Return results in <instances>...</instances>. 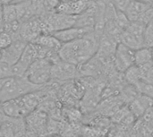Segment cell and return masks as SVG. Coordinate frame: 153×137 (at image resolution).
Instances as JSON below:
<instances>
[{
    "instance_id": "obj_30",
    "label": "cell",
    "mask_w": 153,
    "mask_h": 137,
    "mask_svg": "<svg viewBox=\"0 0 153 137\" xmlns=\"http://www.w3.org/2000/svg\"><path fill=\"white\" fill-rule=\"evenodd\" d=\"M152 57H153V48H152Z\"/></svg>"
},
{
    "instance_id": "obj_26",
    "label": "cell",
    "mask_w": 153,
    "mask_h": 137,
    "mask_svg": "<svg viewBox=\"0 0 153 137\" xmlns=\"http://www.w3.org/2000/svg\"><path fill=\"white\" fill-rule=\"evenodd\" d=\"M3 82H4V80H1V79H0V88H1V86H2V84H3Z\"/></svg>"
},
{
    "instance_id": "obj_27",
    "label": "cell",
    "mask_w": 153,
    "mask_h": 137,
    "mask_svg": "<svg viewBox=\"0 0 153 137\" xmlns=\"http://www.w3.org/2000/svg\"><path fill=\"white\" fill-rule=\"evenodd\" d=\"M0 137H5V136H4V135H3V134L0 132Z\"/></svg>"
},
{
    "instance_id": "obj_11",
    "label": "cell",
    "mask_w": 153,
    "mask_h": 137,
    "mask_svg": "<svg viewBox=\"0 0 153 137\" xmlns=\"http://www.w3.org/2000/svg\"><path fill=\"white\" fill-rule=\"evenodd\" d=\"M94 31L93 29L91 28H81V27H71L63 31H59L56 32L52 33V35L61 43H68L71 41H74L75 39H78L80 38L84 37L85 35Z\"/></svg>"
},
{
    "instance_id": "obj_24",
    "label": "cell",
    "mask_w": 153,
    "mask_h": 137,
    "mask_svg": "<svg viewBox=\"0 0 153 137\" xmlns=\"http://www.w3.org/2000/svg\"><path fill=\"white\" fill-rule=\"evenodd\" d=\"M76 0H59V4H66V3H71Z\"/></svg>"
},
{
    "instance_id": "obj_16",
    "label": "cell",
    "mask_w": 153,
    "mask_h": 137,
    "mask_svg": "<svg viewBox=\"0 0 153 137\" xmlns=\"http://www.w3.org/2000/svg\"><path fill=\"white\" fill-rule=\"evenodd\" d=\"M124 75L126 81L133 86H135L140 81L143 80L141 69L136 66H133L128 70H126L124 73Z\"/></svg>"
},
{
    "instance_id": "obj_13",
    "label": "cell",
    "mask_w": 153,
    "mask_h": 137,
    "mask_svg": "<svg viewBox=\"0 0 153 137\" xmlns=\"http://www.w3.org/2000/svg\"><path fill=\"white\" fill-rule=\"evenodd\" d=\"M153 106V100L139 94L130 104L129 109L134 117H142Z\"/></svg>"
},
{
    "instance_id": "obj_17",
    "label": "cell",
    "mask_w": 153,
    "mask_h": 137,
    "mask_svg": "<svg viewBox=\"0 0 153 137\" xmlns=\"http://www.w3.org/2000/svg\"><path fill=\"white\" fill-rule=\"evenodd\" d=\"M1 13H2V16H3L4 23L18 21L16 6L14 4H9L2 5Z\"/></svg>"
},
{
    "instance_id": "obj_14",
    "label": "cell",
    "mask_w": 153,
    "mask_h": 137,
    "mask_svg": "<svg viewBox=\"0 0 153 137\" xmlns=\"http://www.w3.org/2000/svg\"><path fill=\"white\" fill-rule=\"evenodd\" d=\"M153 64L152 49L149 47H143L135 50L134 54V66L139 68L146 67Z\"/></svg>"
},
{
    "instance_id": "obj_22",
    "label": "cell",
    "mask_w": 153,
    "mask_h": 137,
    "mask_svg": "<svg viewBox=\"0 0 153 137\" xmlns=\"http://www.w3.org/2000/svg\"><path fill=\"white\" fill-rule=\"evenodd\" d=\"M4 30V22L2 16V13L0 11V32H3Z\"/></svg>"
},
{
    "instance_id": "obj_9",
    "label": "cell",
    "mask_w": 153,
    "mask_h": 137,
    "mask_svg": "<svg viewBox=\"0 0 153 137\" xmlns=\"http://www.w3.org/2000/svg\"><path fill=\"white\" fill-rule=\"evenodd\" d=\"M27 44L28 43L22 39H13L12 43L6 48L0 51L1 60L10 66H13L19 61Z\"/></svg>"
},
{
    "instance_id": "obj_15",
    "label": "cell",
    "mask_w": 153,
    "mask_h": 137,
    "mask_svg": "<svg viewBox=\"0 0 153 137\" xmlns=\"http://www.w3.org/2000/svg\"><path fill=\"white\" fill-rule=\"evenodd\" d=\"M48 51H59L62 44L52 35V34H40L33 42Z\"/></svg>"
},
{
    "instance_id": "obj_31",
    "label": "cell",
    "mask_w": 153,
    "mask_h": 137,
    "mask_svg": "<svg viewBox=\"0 0 153 137\" xmlns=\"http://www.w3.org/2000/svg\"><path fill=\"white\" fill-rule=\"evenodd\" d=\"M0 4H1V0H0Z\"/></svg>"
},
{
    "instance_id": "obj_8",
    "label": "cell",
    "mask_w": 153,
    "mask_h": 137,
    "mask_svg": "<svg viewBox=\"0 0 153 137\" xmlns=\"http://www.w3.org/2000/svg\"><path fill=\"white\" fill-rule=\"evenodd\" d=\"M25 124L29 130L35 136L48 134V115L45 111L37 109L25 118Z\"/></svg>"
},
{
    "instance_id": "obj_18",
    "label": "cell",
    "mask_w": 153,
    "mask_h": 137,
    "mask_svg": "<svg viewBox=\"0 0 153 137\" xmlns=\"http://www.w3.org/2000/svg\"><path fill=\"white\" fill-rule=\"evenodd\" d=\"M134 87L139 94L149 97L153 100V83L142 80Z\"/></svg>"
},
{
    "instance_id": "obj_28",
    "label": "cell",
    "mask_w": 153,
    "mask_h": 137,
    "mask_svg": "<svg viewBox=\"0 0 153 137\" xmlns=\"http://www.w3.org/2000/svg\"><path fill=\"white\" fill-rule=\"evenodd\" d=\"M20 1H26V0H16L14 3H16V2H20Z\"/></svg>"
},
{
    "instance_id": "obj_6",
    "label": "cell",
    "mask_w": 153,
    "mask_h": 137,
    "mask_svg": "<svg viewBox=\"0 0 153 137\" xmlns=\"http://www.w3.org/2000/svg\"><path fill=\"white\" fill-rule=\"evenodd\" d=\"M80 77L79 67L70 63L60 60L51 66V81L65 83Z\"/></svg>"
},
{
    "instance_id": "obj_19",
    "label": "cell",
    "mask_w": 153,
    "mask_h": 137,
    "mask_svg": "<svg viewBox=\"0 0 153 137\" xmlns=\"http://www.w3.org/2000/svg\"><path fill=\"white\" fill-rule=\"evenodd\" d=\"M10 77H13L12 66L0 60V79L4 80Z\"/></svg>"
},
{
    "instance_id": "obj_7",
    "label": "cell",
    "mask_w": 153,
    "mask_h": 137,
    "mask_svg": "<svg viewBox=\"0 0 153 137\" xmlns=\"http://www.w3.org/2000/svg\"><path fill=\"white\" fill-rule=\"evenodd\" d=\"M134 54L135 50H133L122 43H118L112 60L115 70L124 74L126 70L134 66Z\"/></svg>"
},
{
    "instance_id": "obj_5",
    "label": "cell",
    "mask_w": 153,
    "mask_h": 137,
    "mask_svg": "<svg viewBox=\"0 0 153 137\" xmlns=\"http://www.w3.org/2000/svg\"><path fill=\"white\" fill-rule=\"evenodd\" d=\"M51 66L52 64L46 58L37 59L29 67L24 77L31 83L43 87L51 82Z\"/></svg>"
},
{
    "instance_id": "obj_25",
    "label": "cell",
    "mask_w": 153,
    "mask_h": 137,
    "mask_svg": "<svg viewBox=\"0 0 153 137\" xmlns=\"http://www.w3.org/2000/svg\"><path fill=\"white\" fill-rule=\"evenodd\" d=\"M137 1L144 2V3H147V4H153V0H137Z\"/></svg>"
},
{
    "instance_id": "obj_23",
    "label": "cell",
    "mask_w": 153,
    "mask_h": 137,
    "mask_svg": "<svg viewBox=\"0 0 153 137\" xmlns=\"http://www.w3.org/2000/svg\"><path fill=\"white\" fill-rule=\"evenodd\" d=\"M16 0H1V4L2 5L4 4H13Z\"/></svg>"
},
{
    "instance_id": "obj_3",
    "label": "cell",
    "mask_w": 153,
    "mask_h": 137,
    "mask_svg": "<svg viewBox=\"0 0 153 137\" xmlns=\"http://www.w3.org/2000/svg\"><path fill=\"white\" fill-rule=\"evenodd\" d=\"M41 22L42 33L52 34L75 26L77 16L57 13L56 11L47 13L39 18Z\"/></svg>"
},
{
    "instance_id": "obj_4",
    "label": "cell",
    "mask_w": 153,
    "mask_h": 137,
    "mask_svg": "<svg viewBox=\"0 0 153 137\" xmlns=\"http://www.w3.org/2000/svg\"><path fill=\"white\" fill-rule=\"evenodd\" d=\"M147 25L140 22H131L129 25L122 31L119 43L132 48L140 49L145 47V31Z\"/></svg>"
},
{
    "instance_id": "obj_21",
    "label": "cell",
    "mask_w": 153,
    "mask_h": 137,
    "mask_svg": "<svg viewBox=\"0 0 153 137\" xmlns=\"http://www.w3.org/2000/svg\"><path fill=\"white\" fill-rule=\"evenodd\" d=\"M112 2H113V4H114L115 8L117 11L125 12L126 7L130 4L131 0H112Z\"/></svg>"
},
{
    "instance_id": "obj_1",
    "label": "cell",
    "mask_w": 153,
    "mask_h": 137,
    "mask_svg": "<svg viewBox=\"0 0 153 137\" xmlns=\"http://www.w3.org/2000/svg\"><path fill=\"white\" fill-rule=\"evenodd\" d=\"M99 42L100 37L92 31L82 38L62 44L58 54L61 60L80 67L96 55Z\"/></svg>"
},
{
    "instance_id": "obj_12",
    "label": "cell",
    "mask_w": 153,
    "mask_h": 137,
    "mask_svg": "<svg viewBox=\"0 0 153 137\" xmlns=\"http://www.w3.org/2000/svg\"><path fill=\"white\" fill-rule=\"evenodd\" d=\"M151 7L152 4H150L137 0H131L124 13L130 22H141Z\"/></svg>"
},
{
    "instance_id": "obj_10",
    "label": "cell",
    "mask_w": 153,
    "mask_h": 137,
    "mask_svg": "<svg viewBox=\"0 0 153 137\" xmlns=\"http://www.w3.org/2000/svg\"><path fill=\"white\" fill-rule=\"evenodd\" d=\"M40 34H42V28L39 18L34 17L21 23L19 35L27 43L33 42Z\"/></svg>"
},
{
    "instance_id": "obj_20",
    "label": "cell",
    "mask_w": 153,
    "mask_h": 137,
    "mask_svg": "<svg viewBox=\"0 0 153 137\" xmlns=\"http://www.w3.org/2000/svg\"><path fill=\"white\" fill-rule=\"evenodd\" d=\"M13 41L12 37L6 32H0V51L6 48Z\"/></svg>"
},
{
    "instance_id": "obj_29",
    "label": "cell",
    "mask_w": 153,
    "mask_h": 137,
    "mask_svg": "<svg viewBox=\"0 0 153 137\" xmlns=\"http://www.w3.org/2000/svg\"><path fill=\"white\" fill-rule=\"evenodd\" d=\"M1 9H2V4H0V11H1Z\"/></svg>"
},
{
    "instance_id": "obj_2",
    "label": "cell",
    "mask_w": 153,
    "mask_h": 137,
    "mask_svg": "<svg viewBox=\"0 0 153 137\" xmlns=\"http://www.w3.org/2000/svg\"><path fill=\"white\" fill-rule=\"evenodd\" d=\"M44 87V86H43ZM43 87L31 83L26 77H10L4 79L0 88V102L19 99L26 94L39 91Z\"/></svg>"
}]
</instances>
